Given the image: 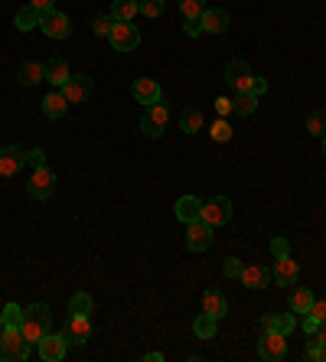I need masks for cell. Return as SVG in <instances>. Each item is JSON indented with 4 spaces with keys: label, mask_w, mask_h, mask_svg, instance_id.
<instances>
[{
    "label": "cell",
    "mask_w": 326,
    "mask_h": 362,
    "mask_svg": "<svg viewBox=\"0 0 326 362\" xmlns=\"http://www.w3.org/2000/svg\"><path fill=\"white\" fill-rule=\"evenodd\" d=\"M50 326H52V313H50V307H46V303H33V307H27V310H23L20 330H23V336L30 340V346H33V342H40L43 336L50 333Z\"/></svg>",
    "instance_id": "6da1fadb"
},
{
    "label": "cell",
    "mask_w": 326,
    "mask_h": 362,
    "mask_svg": "<svg viewBox=\"0 0 326 362\" xmlns=\"http://www.w3.org/2000/svg\"><path fill=\"white\" fill-rule=\"evenodd\" d=\"M30 356V340L23 336L20 326H3L0 330V362H23Z\"/></svg>",
    "instance_id": "7a4b0ae2"
},
{
    "label": "cell",
    "mask_w": 326,
    "mask_h": 362,
    "mask_svg": "<svg viewBox=\"0 0 326 362\" xmlns=\"http://www.w3.org/2000/svg\"><path fill=\"white\" fill-rule=\"evenodd\" d=\"M167 121H170V111H167V105H163V98H160L157 105H147L144 118H140V131L147 134V137H163Z\"/></svg>",
    "instance_id": "3957f363"
},
{
    "label": "cell",
    "mask_w": 326,
    "mask_h": 362,
    "mask_svg": "<svg viewBox=\"0 0 326 362\" xmlns=\"http://www.w3.org/2000/svg\"><path fill=\"white\" fill-rule=\"evenodd\" d=\"M40 30L50 36V40H69V33H72V23L66 13H59L56 7L46 13H40Z\"/></svg>",
    "instance_id": "277c9868"
},
{
    "label": "cell",
    "mask_w": 326,
    "mask_h": 362,
    "mask_svg": "<svg viewBox=\"0 0 326 362\" xmlns=\"http://www.w3.org/2000/svg\"><path fill=\"white\" fill-rule=\"evenodd\" d=\"M199 219L209 222L212 229L225 225V222L232 219V199H228V196H216V199L202 202V212H199Z\"/></svg>",
    "instance_id": "5b68a950"
},
{
    "label": "cell",
    "mask_w": 326,
    "mask_h": 362,
    "mask_svg": "<svg viewBox=\"0 0 326 362\" xmlns=\"http://www.w3.org/2000/svg\"><path fill=\"white\" fill-rule=\"evenodd\" d=\"M27 190H30L33 199H50L52 193H56V173L50 167H36L30 183H27Z\"/></svg>",
    "instance_id": "8992f818"
},
{
    "label": "cell",
    "mask_w": 326,
    "mask_h": 362,
    "mask_svg": "<svg viewBox=\"0 0 326 362\" xmlns=\"http://www.w3.org/2000/svg\"><path fill=\"white\" fill-rule=\"evenodd\" d=\"M108 40H111V46H114L118 52H131V50H138V46H140V33H138L134 23H114Z\"/></svg>",
    "instance_id": "52a82bcc"
},
{
    "label": "cell",
    "mask_w": 326,
    "mask_h": 362,
    "mask_svg": "<svg viewBox=\"0 0 326 362\" xmlns=\"http://www.w3.org/2000/svg\"><path fill=\"white\" fill-rule=\"evenodd\" d=\"M27 167V147L20 144H7L0 151V176H17Z\"/></svg>",
    "instance_id": "ba28073f"
},
{
    "label": "cell",
    "mask_w": 326,
    "mask_h": 362,
    "mask_svg": "<svg viewBox=\"0 0 326 362\" xmlns=\"http://www.w3.org/2000/svg\"><path fill=\"white\" fill-rule=\"evenodd\" d=\"M212 225L202 219H193L186 222V245H189V252H206L209 245H212Z\"/></svg>",
    "instance_id": "9c48e42d"
},
{
    "label": "cell",
    "mask_w": 326,
    "mask_h": 362,
    "mask_svg": "<svg viewBox=\"0 0 326 362\" xmlns=\"http://www.w3.org/2000/svg\"><path fill=\"white\" fill-rule=\"evenodd\" d=\"M91 91H95V82H91L85 72H79V75H69V82L62 85V95L69 98V105H82L85 98H91Z\"/></svg>",
    "instance_id": "30bf717a"
},
{
    "label": "cell",
    "mask_w": 326,
    "mask_h": 362,
    "mask_svg": "<svg viewBox=\"0 0 326 362\" xmlns=\"http://www.w3.org/2000/svg\"><path fill=\"white\" fill-rule=\"evenodd\" d=\"M258 356H261L265 362L287 359V336H281V333H265L261 342H258Z\"/></svg>",
    "instance_id": "8fae6325"
},
{
    "label": "cell",
    "mask_w": 326,
    "mask_h": 362,
    "mask_svg": "<svg viewBox=\"0 0 326 362\" xmlns=\"http://www.w3.org/2000/svg\"><path fill=\"white\" fill-rule=\"evenodd\" d=\"M62 336H66V342H69V346H85V342L91 340L89 317H75V313H72L69 320H66V326H62Z\"/></svg>",
    "instance_id": "7c38bea8"
},
{
    "label": "cell",
    "mask_w": 326,
    "mask_h": 362,
    "mask_svg": "<svg viewBox=\"0 0 326 362\" xmlns=\"http://www.w3.org/2000/svg\"><path fill=\"white\" fill-rule=\"evenodd\" d=\"M251 69H248V62L242 59H232L225 66V82H228V89L232 91H251Z\"/></svg>",
    "instance_id": "4fadbf2b"
},
{
    "label": "cell",
    "mask_w": 326,
    "mask_h": 362,
    "mask_svg": "<svg viewBox=\"0 0 326 362\" xmlns=\"http://www.w3.org/2000/svg\"><path fill=\"white\" fill-rule=\"evenodd\" d=\"M36 346H40V359H46V362H59L69 352V342H66L62 333H46Z\"/></svg>",
    "instance_id": "5bb4252c"
},
{
    "label": "cell",
    "mask_w": 326,
    "mask_h": 362,
    "mask_svg": "<svg viewBox=\"0 0 326 362\" xmlns=\"http://www.w3.org/2000/svg\"><path fill=\"white\" fill-rule=\"evenodd\" d=\"M281 287H294L297 278H300V264L294 262V255H281L274 262V274H271Z\"/></svg>",
    "instance_id": "9a60e30c"
},
{
    "label": "cell",
    "mask_w": 326,
    "mask_h": 362,
    "mask_svg": "<svg viewBox=\"0 0 326 362\" xmlns=\"http://www.w3.org/2000/svg\"><path fill=\"white\" fill-rule=\"evenodd\" d=\"M131 95L138 98V105H157V101L163 98V91H160V85L154 79H134Z\"/></svg>",
    "instance_id": "2e32d148"
},
{
    "label": "cell",
    "mask_w": 326,
    "mask_h": 362,
    "mask_svg": "<svg viewBox=\"0 0 326 362\" xmlns=\"http://www.w3.org/2000/svg\"><path fill=\"white\" fill-rule=\"evenodd\" d=\"M294 317L297 313H265L261 317V326H265V333H281V336H287V333H294Z\"/></svg>",
    "instance_id": "e0dca14e"
},
{
    "label": "cell",
    "mask_w": 326,
    "mask_h": 362,
    "mask_svg": "<svg viewBox=\"0 0 326 362\" xmlns=\"http://www.w3.org/2000/svg\"><path fill=\"white\" fill-rule=\"evenodd\" d=\"M202 20V33H225L228 30V23H232V17H228L225 10H218V7H206V13L199 17Z\"/></svg>",
    "instance_id": "ac0fdd59"
},
{
    "label": "cell",
    "mask_w": 326,
    "mask_h": 362,
    "mask_svg": "<svg viewBox=\"0 0 326 362\" xmlns=\"http://www.w3.org/2000/svg\"><path fill=\"white\" fill-rule=\"evenodd\" d=\"M17 82L20 85H40V82H46V62H36V59H30V62H23L20 69H17Z\"/></svg>",
    "instance_id": "d6986e66"
},
{
    "label": "cell",
    "mask_w": 326,
    "mask_h": 362,
    "mask_svg": "<svg viewBox=\"0 0 326 362\" xmlns=\"http://www.w3.org/2000/svg\"><path fill=\"white\" fill-rule=\"evenodd\" d=\"M66 111H69V98L62 95V89H52L50 95L43 98V114H46L50 121H59Z\"/></svg>",
    "instance_id": "ffe728a7"
},
{
    "label": "cell",
    "mask_w": 326,
    "mask_h": 362,
    "mask_svg": "<svg viewBox=\"0 0 326 362\" xmlns=\"http://www.w3.org/2000/svg\"><path fill=\"white\" fill-rule=\"evenodd\" d=\"M238 281L245 284L248 291H265L267 281H271V274H267V268H261V264H248Z\"/></svg>",
    "instance_id": "44dd1931"
},
{
    "label": "cell",
    "mask_w": 326,
    "mask_h": 362,
    "mask_svg": "<svg viewBox=\"0 0 326 362\" xmlns=\"http://www.w3.org/2000/svg\"><path fill=\"white\" fill-rule=\"evenodd\" d=\"M138 13H140V0H114V3H111L114 23H134Z\"/></svg>",
    "instance_id": "7402d4cb"
},
{
    "label": "cell",
    "mask_w": 326,
    "mask_h": 362,
    "mask_svg": "<svg viewBox=\"0 0 326 362\" xmlns=\"http://www.w3.org/2000/svg\"><path fill=\"white\" fill-rule=\"evenodd\" d=\"M69 75H72V72H69V62H66V59L56 56V59L46 62V82H52L56 89H62V85L69 82Z\"/></svg>",
    "instance_id": "603a6c76"
},
{
    "label": "cell",
    "mask_w": 326,
    "mask_h": 362,
    "mask_svg": "<svg viewBox=\"0 0 326 362\" xmlns=\"http://www.w3.org/2000/svg\"><path fill=\"white\" fill-rule=\"evenodd\" d=\"M202 310H206L209 317L222 320V317L228 313V301H225V297H222L218 291H206V294H202Z\"/></svg>",
    "instance_id": "cb8c5ba5"
},
{
    "label": "cell",
    "mask_w": 326,
    "mask_h": 362,
    "mask_svg": "<svg viewBox=\"0 0 326 362\" xmlns=\"http://www.w3.org/2000/svg\"><path fill=\"white\" fill-rule=\"evenodd\" d=\"M199 212H202V202H199L196 196H179V199H177V219L179 222L199 219Z\"/></svg>",
    "instance_id": "d4e9b609"
},
{
    "label": "cell",
    "mask_w": 326,
    "mask_h": 362,
    "mask_svg": "<svg viewBox=\"0 0 326 362\" xmlns=\"http://www.w3.org/2000/svg\"><path fill=\"white\" fill-rule=\"evenodd\" d=\"M232 111L242 114V118L255 114L258 111V95H251V91H235V95H232Z\"/></svg>",
    "instance_id": "484cf974"
},
{
    "label": "cell",
    "mask_w": 326,
    "mask_h": 362,
    "mask_svg": "<svg viewBox=\"0 0 326 362\" xmlns=\"http://www.w3.org/2000/svg\"><path fill=\"white\" fill-rule=\"evenodd\" d=\"M287 301H290V310L294 313H306L310 307H313L316 297L306 291V287H290V297H287Z\"/></svg>",
    "instance_id": "4316f807"
},
{
    "label": "cell",
    "mask_w": 326,
    "mask_h": 362,
    "mask_svg": "<svg viewBox=\"0 0 326 362\" xmlns=\"http://www.w3.org/2000/svg\"><path fill=\"white\" fill-rule=\"evenodd\" d=\"M216 323H218L216 317H209V313L202 310L196 320H193V333H196L199 340H216Z\"/></svg>",
    "instance_id": "83f0119b"
},
{
    "label": "cell",
    "mask_w": 326,
    "mask_h": 362,
    "mask_svg": "<svg viewBox=\"0 0 326 362\" xmlns=\"http://www.w3.org/2000/svg\"><path fill=\"white\" fill-rule=\"evenodd\" d=\"M179 128L186 134H196L199 128H202V111L199 108H186L183 114H179Z\"/></svg>",
    "instance_id": "f1b7e54d"
},
{
    "label": "cell",
    "mask_w": 326,
    "mask_h": 362,
    "mask_svg": "<svg viewBox=\"0 0 326 362\" xmlns=\"http://www.w3.org/2000/svg\"><path fill=\"white\" fill-rule=\"evenodd\" d=\"M13 23H17V30H23V33L33 30V27H40V10H33L30 3H27V7L17 13V20H13Z\"/></svg>",
    "instance_id": "f546056e"
},
{
    "label": "cell",
    "mask_w": 326,
    "mask_h": 362,
    "mask_svg": "<svg viewBox=\"0 0 326 362\" xmlns=\"http://www.w3.org/2000/svg\"><path fill=\"white\" fill-rule=\"evenodd\" d=\"M209 134H212V141L228 144V141H232V124H228L225 118H216V124L209 128Z\"/></svg>",
    "instance_id": "4dcf8cb0"
},
{
    "label": "cell",
    "mask_w": 326,
    "mask_h": 362,
    "mask_svg": "<svg viewBox=\"0 0 326 362\" xmlns=\"http://www.w3.org/2000/svg\"><path fill=\"white\" fill-rule=\"evenodd\" d=\"M69 313H75V317H89L91 313V297L89 294H75L69 301Z\"/></svg>",
    "instance_id": "1f68e13d"
},
{
    "label": "cell",
    "mask_w": 326,
    "mask_h": 362,
    "mask_svg": "<svg viewBox=\"0 0 326 362\" xmlns=\"http://www.w3.org/2000/svg\"><path fill=\"white\" fill-rule=\"evenodd\" d=\"M306 131L313 134V137H323L326 134V111H313V114L306 118Z\"/></svg>",
    "instance_id": "d6a6232c"
},
{
    "label": "cell",
    "mask_w": 326,
    "mask_h": 362,
    "mask_svg": "<svg viewBox=\"0 0 326 362\" xmlns=\"http://www.w3.org/2000/svg\"><path fill=\"white\" fill-rule=\"evenodd\" d=\"M111 27H114V17H111V13H98V17L91 20L95 36H111Z\"/></svg>",
    "instance_id": "836d02e7"
},
{
    "label": "cell",
    "mask_w": 326,
    "mask_h": 362,
    "mask_svg": "<svg viewBox=\"0 0 326 362\" xmlns=\"http://www.w3.org/2000/svg\"><path fill=\"white\" fill-rule=\"evenodd\" d=\"M0 317H3V326H20L23 323V307L7 303V310H0Z\"/></svg>",
    "instance_id": "e575fe53"
},
{
    "label": "cell",
    "mask_w": 326,
    "mask_h": 362,
    "mask_svg": "<svg viewBox=\"0 0 326 362\" xmlns=\"http://www.w3.org/2000/svg\"><path fill=\"white\" fill-rule=\"evenodd\" d=\"M183 17H202L206 13V0H179Z\"/></svg>",
    "instance_id": "d590c367"
},
{
    "label": "cell",
    "mask_w": 326,
    "mask_h": 362,
    "mask_svg": "<svg viewBox=\"0 0 326 362\" xmlns=\"http://www.w3.org/2000/svg\"><path fill=\"white\" fill-rule=\"evenodd\" d=\"M140 13L144 17H163V0H140Z\"/></svg>",
    "instance_id": "8d00e7d4"
},
{
    "label": "cell",
    "mask_w": 326,
    "mask_h": 362,
    "mask_svg": "<svg viewBox=\"0 0 326 362\" xmlns=\"http://www.w3.org/2000/svg\"><path fill=\"white\" fill-rule=\"evenodd\" d=\"M242 271H245L242 268V258H225V264H222V274L225 278H242Z\"/></svg>",
    "instance_id": "74e56055"
},
{
    "label": "cell",
    "mask_w": 326,
    "mask_h": 362,
    "mask_svg": "<svg viewBox=\"0 0 326 362\" xmlns=\"http://www.w3.org/2000/svg\"><path fill=\"white\" fill-rule=\"evenodd\" d=\"M27 163H30L33 170H36V167H46V153H43L40 147H33V151H27Z\"/></svg>",
    "instance_id": "f35d334b"
},
{
    "label": "cell",
    "mask_w": 326,
    "mask_h": 362,
    "mask_svg": "<svg viewBox=\"0 0 326 362\" xmlns=\"http://www.w3.org/2000/svg\"><path fill=\"white\" fill-rule=\"evenodd\" d=\"M183 30H186V36H202V20L199 17H186Z\"/></svg>",
    "instance_id": "ab89813d"
},
{
    "label": "cell",
    "mask_w": 326,
    "mask_h": 362,
    "mask_svg": "<svg viewBox=\"0 0 326 362\" xmlns=\"http://www.w3.org/2000/svg\"><path fill=\"white\" fill-rule=\"evenodd\" d=\"M306 313H313L320 323H326V297H323V301H313V307H310Z\"/></svg>",
    "instance_id": "60d3db41"
},
{
    "label": "cell",
    "mask_w": 326,
    "mask_h": 362,
    "mask_svg": "<svg viewBox=\"0 0 326 362\" xmlns=\"http://www.w3.org/2000/svg\"><path fill=\"white\" fill-rule=\"evenodd\" d=\"M300 326H304V333H306V336H313V333H316V326H320V320H316L313 313H304V323H300Z\"/></svg>",
    "instance_id": "b9f144b4"
},
{
    "label": "cell",
    "mask_w": 326,
    "mask_h": 362,
    "mask_svg": "<svg viewBox=\"0 0 326 362\" xmlns=\"http://www.w3.org/2000/svg\"><path fill=\"white\" fill-rule=\"evenodd\" d=\"M306 359H323V346L316 340H310V346H306Z\"/></svg>",
    "instance_id": "7bdbcfd3"
},
{
    "label": "cell",
    "mask_w": 326,
    "mask_h": 362,
    "mask_svg": "<svg viewBox=\"0 0 326 362\" xmlns=\"http://www.w3.org/2000/svg\"><path fill=\"white\" fill-rule=\"evenodd\" d=\"M216 111H218V118L232 114V98H216Z\"/></svg>",
    "instance_id": "ee69618b"
},
{
    "label": "cell",
    "mask_w": 326,
    "mask_h": 362,
    "mask_svg": "<svg viewBox=\"0 0 326 362\" xmlns=\"http://www.w3.org/2000/svg\"><path fill=\"white\" fill-rule=\"evenodd\" d=\"M265 91H267V79H258V75H255V79H251V95H258V98H261Z\"/></svg>",
    "instance_id": "f6af8a7d"
},
{
    "label": "cell",
    "mask_w": 326,
    "mask_h": 362,
    "mask_svg": "<svg viewBox=\"0 0 326 362\" xmlns=\"http://www.w3.org/2000/svg\"><path fill=\"white\" fill-rule=\"evenodd\" d=\"M271 252H274V258H281V255H290V252H287V239H274V241H271Z\"/></svg>",
    "instance_id": "bcb514c9"
},
{
    "label": "cell",
    "mask_w": 326,
    "mask_h": 362,
    "mask_svg": "<svg viewBox=\"0 0 326 362\" xmlns=\"http://www.w3.org/2000/svg\"><path fill=\"white\" fill-rule=\"evenodd\" d=\"M30 7H33V10H40V13H46V10L56 7V0H30Z\"/></svg>",
    "instance_id": "7dc6e473"
},
{
    "label": "cell",
    "mask_w": 326,
    "mask_h": 362,
    "mask_svg": "<svg viewBox=\"0 0 326 362\" xmlns=\"http://www.w3.org/2000/svg\"><path fill=\"white\" fill-rule=\"evenodd\" d=\"M313 340H316V342H320V346H323V349H326V323H320V326H316Z\"/></svg>",
    "instance_id": "c3c4849f"
},
{
    "label": "cell",
    "mask_w": 326,
    "mask_h": 362,
    "mask_svg": "<svg viewBox=\"0 0 326 362\" xmlns=\"http://www.w3.org/2000/svg\"><path fill=\"white\" fill-rule=\"evenodd\" d=\"M144 359H147V362H160V359H163V352H147Z\"/></svg>",
    "instance_id": "681fc988"
},
{
    "label": "cell",
    "mask_w": 326,
    "mask_h": 362,
    "mask_svg": "<svg viewBox=\"0 0 326 362\" xmlns=\"http://www.w3.org/2000/svg\"><path fill=\"white\" fill-rule=\"evenodd\" d=\"M320 141H323V151H326V134H323V137H320Z\"/></svg>",
    "instance_id": "f907efd6"
},
{
    "label": "cell",
    "mask_w": 326,
    "mask_h": 362,
    "mask_svg": "<svg viewBox=\"0 0 326 362\" xmlns=\"http://www.w3.org/2000/svg\"><path fill=\"white\" fill-rule=\"evenodd\" d=\"M320 362H326V349H323V359H320Z\"/></svg>",
    "instance_id": "816d5d0a"
},
{
    "label": "cell",
    "mask_w": 326,
    "mask_h": 362,
    "mask_svg": "<svg viewBox=\"0 0 326 362\" xmlns=\"http://www.w3.org/2000/svg\"><path fill=\"white\" fill-rule=\"evenodd\" d=\"M0 326H3V317H0Z\"/></svg>",
    "instance_id": "f5cc1de1"
}]
</instances>
